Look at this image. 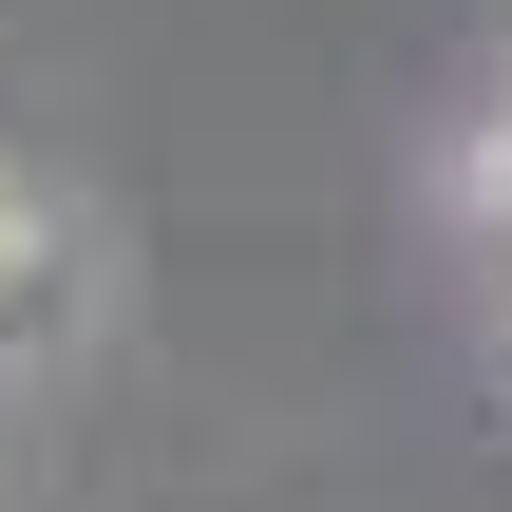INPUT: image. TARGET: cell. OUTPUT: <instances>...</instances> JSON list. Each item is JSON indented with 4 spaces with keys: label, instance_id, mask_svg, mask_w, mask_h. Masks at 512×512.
<instances>
[{
    "label": "cell",
    "instance_id": "1",
    "mask_svg": "<svg viewBox=\"0 0 512 512\" xmlns=\"http://www.w3.org/2000/svg\"><path fill=\"white\" fill-rule=\"evenodd\" d=\"M38 285H57V190H38V171L0 152V323H19Z\"/></svg>",
    "mask_w": 512,
    "mask_h": 512
},
{
    "label": "cell",
    "instance_id": "2",
    "mask_svg": "<svg viewBox=\"0 0 512 512\" xmlns=\"http://www.w3.org/2000/svg\"><path fill=\"white\" fill-rule=\"evenodd\" d=\"M494 323H512V247H494Z\"/></svg>",
    "mask_w": 512,
    "mask_h": 512
}]
</instances>
